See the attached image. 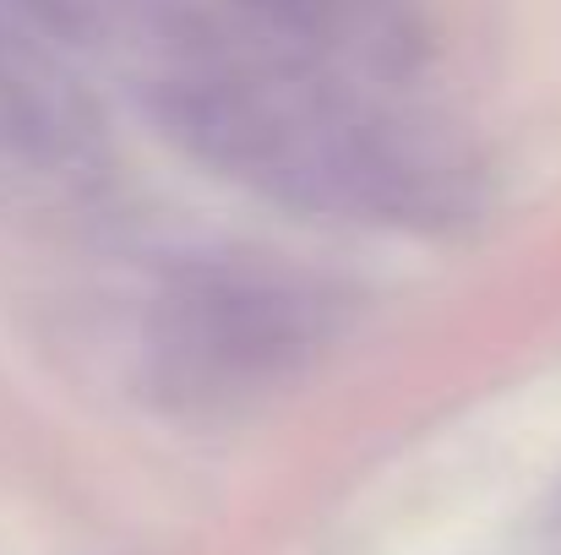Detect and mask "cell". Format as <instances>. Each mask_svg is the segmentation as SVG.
Listing matches in <instances>:
<instances>
[{
	"mask_svg": "<svg viewBox=\"0 0 561 555\" xmlns=\"http://www.w3.org/2000/svg\"><path fill=\"white\" fill-rule=\"evenodd\" d=\"M251 5L267 11V22L295 33L300 44L371 71H398L414 55V27L398 0H251Z\"/></svg>",
	"mask_w": 561,
	"mask_h": 555,
	"instance_id": "obj_3",
	"label": "cell"
},
{
	"mask_svg": "<svg viewBox=\"0 0 561 555\" xmlns=\"http://www.w3.org/2000/svg\"><path fill=\"white\" fill-rule=\"evenodd\" d=\"M333 338V300L295 278L218 273L164 300L159 360L196 392H240L306 366Z\"/></svg>",
	"mask_w": 561,
	"mask_h": 555,
	"instance_id": "obj_2",
	"label": "cell"
},
{
	"mask_svg": "<svg viewBox=\"0 0 561 555\" xmlns=\"http://www.w3.org/2000/svg\"><path fill=\"white\" fill-rule=\"evenodd\" d=\"M170 126L196 159L300 207L431 229L474 212V170L447 137L322 93L245 77L181 82Z\"/></svg>",
	"mask_w": 561,
	"mask_h": 555,
	"instance_id": "obj_1",
	"label": "cell"
}]
</instances>
